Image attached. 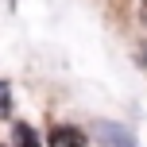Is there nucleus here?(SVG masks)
Instances as JSON below:
<instances>
[{
	"label": "nucleus",
	"mask_w": 147,
	"mask_h": 147,
	"mask_svg": "<svg viewBox=\"0 0 147 147\" xmlns=\"http://www.w3.org/2000/svg\"><path fill=\"white\" fill-rule=\"evenodd\" d=\"M97 140H101V147H136V140L120 124H97Z\"/></svg>",
	"instance_id": "1"
},
{
	"label": "nucleus",
	"mask_w": 147,
	"mask_h": 147,
	"mask_svg": "<svg viewBox=\"0 0 147 147\" xmlns=\"http://www.w3.org/2000/svg\"><path fill=\"white\" fill-rule=\"evenodd\" d=\"M51 147H85V136L78 128H54L51 132Z\"/></svg>",
	"instance_id": "2"
},
{
	"label": "nucleus",
	"mask_w": 147,
	"mask_h": 147,
	"mask_svg": "<svg viewBox=\"0 0 147 147\" xmlns=\"http://www.w3.org/2000/svg\"><path fill=\"white\" fill-rule=\"evenodd\" d=\"M16 143H20V147H43V143H39V136L31 132L27 124H20V128H16Z\"/></svg>",
	"instance_id": "3"
},
{
	"label": "nucleus",
	"mask_w": 147,
	"mask_h": 147,
	"mask_svg": "<svg viewBox=\"0 0 147 147\" xmlns=\"http://www.w3.org/2000/svg\"><path fill=\"white\" fill-rule=\"evenodd\" d=\"M8 109H12V85H8V81L0 78V116H4Z\"/></svg>",
	"instance_id": "4"
}]
</instances>
